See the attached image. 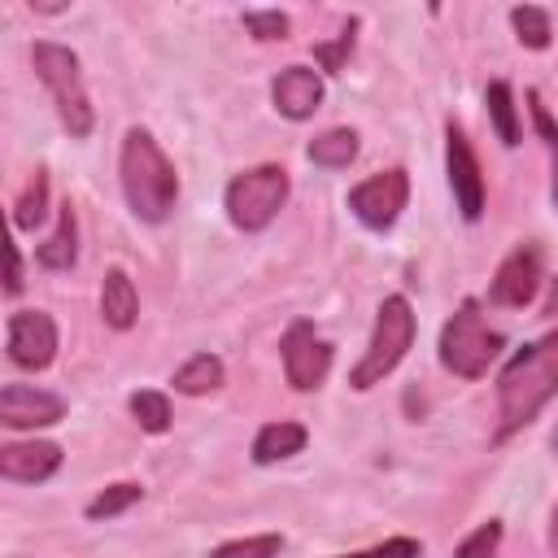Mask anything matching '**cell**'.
I'll use <instances>...</instances> for the list:
<instances>
[{"mask_svg": "<svg viewBox=\"0 0 558 558\" xmlns=\"http://www.w3.org/2000/svg\"><path fill=\"white\" fill-rule=\"evenodd\" d=\"M558 392V327L541 340L523 344L497 375V432L493 440H510L523 432Z\"/></svg>", "mask_w": 558, "mask_h": 558, "instance_id": "cell-1", "label": "cell"}, {"mask_svg": "<svg viewBox=\"0 0 558 558\" xmlns=\"http://www.w3.org/2000/svg\"><path fill=\"white\" fill-rule=\"evenodd\" d=\"M118 174H122V196L140 222L170 218V209L179 201V174H174V161L161 153V144L144 126H131L122 135Z\"/></svg>", "mask_w": 558, "mask_h": 558, "instance_id": "cell-2", "label": "cell"}, {"mask_svg": "<svg viewBox=\"0 0 558 558\" xmlns=\"http://www.w3.org/2000/svg\"><path fill=\"white\" fill-rule=\"evenodd\" d=\"M31 65H35L39 83L48 87L61 126H65L74 140H87L92 126H96V109H92V96H87V83H83L78 52L65 48V44H52V39H35Z\"/></svg>", "mask_w": 558, "mask_h": 558, "instance_id": "cell-3", "label": "cell"}, {"mask_svg": "<svg viewBox=\"0 0 558 558\" xmlns=\"http://www.w3.org/2000/svg\"><path fill=\"white\" fill-rule=\"evenodd\" d=\"M501 349H506V336L484 323L475 296H466V301L449 314V323L440 327V344H436L440 366H445L449 375H458V379H484L488 366L501 357Z\"/></svg>", "mask_w": 558, "mask_h": 558, "instance_id": "cell-4", "label": "cell"}, {"mask_svg": "<svg viewBox=\"0 0 558 558\" xmlns=\"http://www.w3.org/2000/svg\"><path fill=\"white\" fill-rule=\"evenodd\" d=\"M410 344H414V310H410V301H405L401 292H392V296H384L379 310H375L371 344H366V353L357 357V366L349 371V384H353L357 392L384 384V375H392V371L401 366V357L410 353Z\"/></svg>", "mask_w": 558, "mask_h": 558, "instance_id": "cell-5", "label": "cell"}, {"mask_svg": "<svg viewBox=\"0 0 558 558\" xmlns=\"http://www.w3.org/2000/svg\"><path fill=\"white\" fill-rule=\"evenodd\" d=\"M288 192H292L288 170L275 166V161H262L253 170H240L227 183L222 205H227L231 227H240V231H266L279 218V209L288 205Z\"/></svg>", "mask_w": 558, "mask_h": 558, "instance_id": "cell-6", "label": "cell"}, {"mask_svg": "<svg viewBox=\"0 0 558 558\" xmlns=\"http://www.w3.org/2000/svg\"><path fill=\"white\" fill-rule=\"evenodd\" d=\"M405 201H410V174H405L401 166L362 179V183L349 187V196H344L349 214H353L366 231H392V222L401 218Z\"/></svg>", "mask_w": 558, "mask_h": 558, "instance_id": "cell-7", "label": "cell"}, {"mask_svg": "<svg viewBox=\"0 0 558 558\" xmlns=\"http://www.w3.org/2000/svg\"><path fill=\"white\" fill-rule=\"evenodd\" d=\"M541 283H545V248L536 240H523L497 266L493 283H488V301L501 305V310H523V305L536 301Z\"/></svg>", "mask_w": 558, "mask_h": 558, "instance_id": "cell-8", "label": "cell"}, {"mask_svg": "<svg viewBox=\"0 0 558 558\" xmlns=\"http://www.w3.org/2000/svg\"><path fill=\"white\" fill-rule=\"evenodd\" d=\"M279 353H283V375L296 392H314L327 371H331V344L318 336V327L310 318H292L283 340H279Z\"/></svg>", "mask_w": 558, "mask_h": 558, "instance_id": "cell-9", "label": "cell"}, {"mask_svg": "<svg viewBox=\"0 0 558 558\" xmlns=\"http://www.w3.org/2000/svg\"><path fill=\"white\" fill-rule=\"evenodd\" d=\"M4 353L17 371H44L57 357V323L48 310H17L4 327Z\"/></svg>", "mask_w": 558, "mask_h": 558, "instance_id": "cell-10", "label": "cell"}, {"mask_svg": "<svg viewBox=\"0 0 558 558\" xmlns=\"http://www.w3.org/2000/svg\"><path fill=\"white\" fill-rule=\"evenodd\" d=\"M445 170H449V187H453V205L466 222H475L484 214V174L475 161V148L466 140V131L458 122H445Z\"/></svg>", "mask_w": 558, "mask_h": 558, "instance_id": "cell-11", "label": "cell"}, {"mask_svg": "<svg viewBox=\"0 0 558 558\" xmlns=\"http://www.w3.org/2000/svg\"><path fill=\"white\" fill-rule=\"evenodd\" d=\"M65 418V401L48 388L35 384H4L0 388V423L13 432H35V427H52Z\"/></svg>", "mask_w": 558, "mask_h": 558, "instance_id": "cell-12", "label": "cell"}, {"mask_svg": "<svg viewBox=\"0 0 558 558\" xmlns=\"http://www.w3.org/2000/svg\"><path fill=\"white\" fill-rule=\"evenodd\" d=\"M270 100H275V109H279L283 118L305 122V118H314V109L323 105V74L310 70V65H288V70H279L275 83H270Z\"/></svg>", "mask_w": 558, "mask_h": 558, "instance_id": "cell-13", "label": "cell"}, {"mask_svg": "<svg viewBox=\"0 0 558 558\" xmlns=\"http://www.w3.org/2000/svg\"><path fill=\"white\" fill-rule=\"evenodd\" d=\"M61 466V445L52 440H13L0 449V475L13 484H44Z\"/></svg>", "mask_w": 558, "mask_h": 558, "instance_id": "cell-14", "label": "cell"}, {"mask_svg": "<svg viewBox=\"0 0 558 558\" xmlns=\"http://www.w3.org/2000/svg\"><path fill=\"white\" fill-rule=\"evenodd\" d=\"M100 318L113 331H131L135 318H140V292H135V283H131V275L122 266H109L105 270V283H100Z\"/></svg>", "mask_w": 558, "mask_h": 558, "instance_id": "cell-15", "label": "cell"}, {"mask_svg": "<svg viewBox=\"0 0 558 558\" xmlns=\"http://www.w3.org/2000/svg\"><path fill=\"white\" fill-rule=\"evenodd\" d=\"M305 440H310V432H305L301 423H292V418L266 423V427H257V436H253V462H257V466L283 462V458L301 453V449H305Z\"/></svg>", "mask_w": 558, "mask_h": 558, "instance_id": "cell-16", "label": "cell"}, {"mask_svg": "<svg viewBox=\"0 0 558 558\" xmlns=\"http://www.w3.org/2000/svg\"><path fill=\"white\" fill-rule=\"evenodd\" d=\"M74 257H78V218H74V205L65 201L57 214V231L35 248V262L44 270H70Z\"/></svg>", "mask_w": 558, "mask_h": 558, "instance_id": "cell-17", "label": "cell"}, {"mask_svg": "<svg viewBox=\"0 0 558 558\" xmlns=\"http://www.w3.org/2000/svg\"><path fill=\"white\" fill-rule=\"evenodd\" d=\"M222 379H227V366H222V357H214V353H196V357H187V362L170 375L174 392H183V397H205V392L222 388Z\"/></svg>", "mask_w": 558, "mask_h": 558, "instance_id": "cell-18", "label": "cell"}, {"mask_svg": "<svg viewBox=\"0 0 558 558\" xmlns=\"http://www.w3.org/2000/svg\"><path fill=\"white\" fill-rule=\"evenodd\" d=\"M305 157H310L314 166H323V170H344V166L357 157V131L331 126V131H323V135L310 140Z\"/></svg>", "mask_w": 558, "mask_h": 558, "instance_id": "cell-19", "label": "cell"}, {"mask_svg": "<svg viewBox=\"0 0 558 558\" xmlns=\"http://www.w3.org/2000/svg\"><path fill=\"white\" fill-rule=\"evenodd\" d=\"M484 105H488V118H493V131L506 148L519 144V113H514V92L506 78H493L488 92H484Z\"/></svg>", "mask_w": 558, "mask_h": 558, "instance_id": "cell-20", "label": "cell"}, {"mask_svg": "<svg viewBox=\"0 0 558 558\" xmlns=\"http://www.w3.org/2000/svg\"><path fill=\"white\" fill-rule=\"evenodd\" d=\"M48 218V170H35L22 187V196L13 201V227L17 231H35Z\"/></svg>", "mask_w": 558, "mask_h": 558, "instance_id": "cell-21", "label": "cell"}, {"mask_svg": "<svg viewBox=\"0 0 558 558\" xmlns=\"http://www.w3.org/2000/svg\"><path fill=\"white\" fill-rule=\"evenodd\" d=\"M131 418L144 427V432H153V436H161L166 427H170V397L166 392H157V388H140V392H131Z\"/></svg>", "mask_w": 558, "mask_h": 558, "instance_id": "cell-22", "label": "cell"}, {"mask_svg": "<svg viewBox=\"0 0 558 558\" xmlns=\"http://www.w3.org/2000/svg\"><path fill=\"white\" fill-rule=\"evenodd\" d=\"M510 26H514V35H519V44L523 48H549V35H554V26H549V13L545 9H536V4H514L510 9Z\"/></svg>", "mask_w": 558, "mask_h": 558, "instance_id": "cell-23", "label": "cell"}, {"mask_svg": "<svg viewBox=\"0 0 558 558\" xmlns=\"http://www.w3.org/2000/svg\"><path fill=\"white\" fill-rule=\"evenodd\" d=\"M527 113H532L536 135L545 140V153H549V201H554V209H558V122L549 118V109L541 105L536 92H527Z\"/></svg>", "mask_w": 558, "mask_h": 558, "instance_id": "cell-24", "label": "cell"}, {"mask_svg": "<svg viewBox=\"0 0 558 558\" xmlns=\"http://www.w3.org/2000/svg\"><path fill=\"white\" fill-rule=\"evenodd\" d=\"M140 497H144V488H140V484H131V480H122V484H109L105 493H96V497L87 501V510H83V514H87V519H96V523H100V519H118V514H122V510H131Z\"/></svg>", "mask_w": 558, "mask_h": 558, "instance_id": "cell-25", "label": "cell"}, {"mask_svg": "<svg viewBox=\"0 0 558 558\" xmlns=\"http://www.w3.org/2000/svg\"><path fill=\"white\" fill-rule=\"evenodd\" d=\"M283 536L279 532H257V536H240V541H222L209 549V558H279Z\"/></svg>", "mask_w": 558, "mask_h": 558, "instance_id": "cell-26", "label": "cell"}, {"mask_svg": "<svg viewBox=\"0 0 558 558\" xmlns=\"http://www.w3.org/2000/svg\"><path fill=\"white\" fill-rule=\"evenodd\" d=\"M497 545H501V519H488V523H480V527L453 549V558H493Z\"/></svg>", "mask_w": 558, "mask_h": 558, "instance_id": "cell-27", "label": "cell"}, {"mask_svg": "<svg viewBox=\"0 0 558 558\" xmlns=\"http://www.w3.org/2000/svg\"><path fill=\"white\" fill-rule=\"evenodd\" d=\"M244 26H248V35L262 39V44L288 39V13H279V9H248V13H244Z\"/></svg>", "mask_w": 558, "mask_h": 558, "instance_id": "cell-28", "label": "cell"}, {"mask_svg": "<svg viewBox=\"0 0 558 558\" xmlns=\"http://www.w3.org/2000/svg\"><path fill=\"white\" fill-rule=\"evenodd\" d=\"M418 554H423V545H418L414 536H388V541H379V545H371V549L340 554V558H418Z\"/></svg>", "mask_w": 558, "mask_h": 558, "instance_id": "cell-29", "label": "cell"}, {"mask_svg": "<svg viewBox=\"0 0 558 558\" xmlns=\"http://www.w3.org/2000/svg\"><path fill=\"white\" fill-rule=\"evenodd\" d=\"M353 31H357V22H349L331 44H318V48H314V57L323 61V70H327V74H336V70L344 65V57L353 52Z\"/></svg>", "mask_w": 558, "mask_h": 558, "instance_id": "cell-30", "label": "cell"}, {"mask_svg": "<svg viewBox=\"0 0 558 558\" xmlns=\"http://www.w3.org/2000/svg\"><path fill=\"white\" fill-rule=\"evenodd\" d=\"M4 262H9V270H4V296H17L22 292V253H17L13 240L4 244Z\"/></svg>", "mask_w": 558, "mask_h": 558, "instance_id": "cell-31", "label": "cell"}, {"mask_svg": "<svg viewBox=\"0 0 558 558\" xmlns=\"http://www.w3.org/2000/svg\"><path fill=\"white\" fill-rule=\"evenodd\" d=\"M549 549L558 554V506H554V514H549Z\"/></svg>", "mask_w": 558, "mask_h": 558, "instance_id": "cell-32", "label": "cell"}, {"mask_svg": "<svg viewBox=\"0 0 558 558\" xmlns=\"http://www.w3.org/2000/svg\"><path fill=\"white\" fill-rule=\"evenodd\" d=\"M549 449H554V458H558V423H554V432H549Z\"/></svg>", "mask_w": 558, "mask_h": 558, "instance_id": "cell-33", "label": "cell"}]
</instances>
